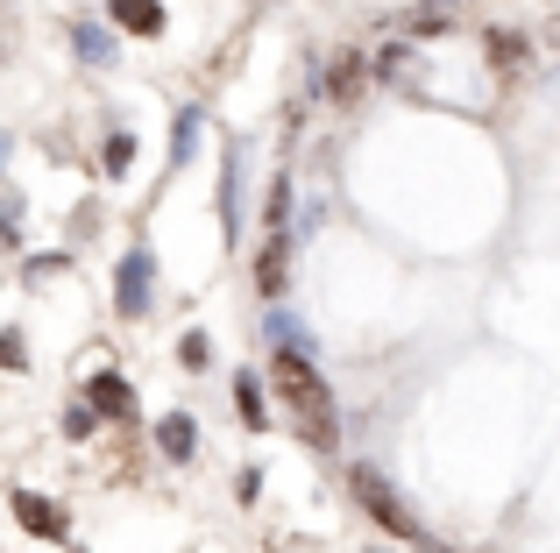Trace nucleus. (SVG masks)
<instances>
[{"label":"nucleus","mask_w":560,"mask_h":553,"mask_svg":"<svg viewBox=\"0 0 560 553\" xmlns=\"http://www.w3.org/2000/svg\"><path fill=\"white\" fill-rule=\"evenodd\" d=\"M270 384H277V398H284V412L327 447L334 440V390H327V376L313 369V355H305V348H284V355L270 362Z\"/></svg>","instance_id":"obj_1"},{"label":"nucleus","mask_w":560,"mask_h":553,"mask_svg":"<svg viewBox=\"0 0 560 553\" xmlns=\"http://www.w3.org/2000/svg\"><path fill=\"white\" fill-rule=\"evenodd\" d=\"M348 490H355V504H362V511L376 518L383 532H390V540H411V546H433V540H425V532H419V518L405 511V497H397V490L383 483L376 469H348Z\"/></svg>","instance_id":"obj_2"},{"label":"nucleus","mask_w":560,"mask_h":553,"mask_svg":"<svg viewBox=\"0 0 560 553\" xmlns=\"http://www.w3.org/2000/svg\"><path fill=\"white\" fill-rule=\"evenodd\" d=\"M150 284H156V256L136 242V249L121 256V270H114V305H121L128 319H142L150 313Z\"/></svg>","instance_id":"obj_3"},{"label":"nucleus","mask_w":560,"mask_h":553,"mask_svg":"<svg viewBox=\"0 0 560 553\" xmlns=\"http://www.w3.org/2000/svg\"><path fill=\"white\" fill-rule=\"evenodd\" d=\"M14 518H22L36 540H65V526H71V518L57 511L50 497H43V490H14Z\"/></svg>","instance_id":"obj_4"},{"label":"nucleus","mask_w":560,"mask_h":553,"mask_svg":"<svg viewBox=\"0 0 560 553\" xmlns=\"http://www.w3.org/2000/svg\"><path fill=\"white\" fill-rule=\"evenodd\" d=\"M107 14L128 36H164V0H107Z\"/></svg>","instance_id":"obj_5"},{"label":"nucleus","mask_w":560,"mask_h":553,"mask_svg":"<svg viewBox=\"0 0 560 553\" xmlns=\"http://www.w3.org/2000/svg\"><path fill=\"white\" fill-rule=\"evenodd\" d=\"M85 398H93V412H100V419H136V390H128V384H121L114 369H100Z\"/></svg>","instance_id":"obj_6"},{"label":"nucleus","mask_w":560,"mask_h":553,"mask_svg":"<svg viewBox=\"0 0 560 553\" xmlns=\"http://www.w3.org/2000/svg\"><path fill=\"white\" fill-rule=\"evenodd\" d=\"M284 249H291V242H284V235H270V242H262V256H256V284H262V298H284Z\"/></svg>","instance_id":"obj_7"},{"label":"nucleus","mask_w":560,"mask_h":553,"mask_svg":"<svg viewBox=\"0 0 560 553\" xmlns=\"http://www.w3.org/2000/svg\"><path fill=\"white\" fill-rule=\"evenodd\" d=\"M362 79H370V64H362L355 50H341V57L327 64V93H334V99H355V93H362Z\"/></svg>","instance_id":"obj_8"},{"label":"nucleus","mask_w":560,"mask_h":553,"mask_svg":"<svg viewBox=\"0 0 560 553\" xmlns=\"http://www.w3.org/2000/svg\"><path fill=\"white\" fill-rule=\"evenodd\" d=\"M156 447H164V455H171V461H185V455H191V447H199V426H191V419H185V412H171V419H164V426H156Z\"/></svg>","instance_id":"obj_9"},{"label":"nucleus","mask_w":560,"mask_h":553,"mask_svg":"<svg viewBox=\"0 0 560 553\" xmlns=\"http://www.w3.org/2000/svg\"><path fill=\"white\" fill-rule=\"evenodd\" d=\"M199 128H206V114H199V107H185V114H178V128H171V164H185V156L199 150Z\"/></svg>","instance_id":"obj_10"},{"label":"nucleus","mask_w":560,"mask_h":553,"mask_svg":"<svg viewBox=\"0 0 560 553\" xmlns=\"http://www.w3.org/2000/svg\"><path fill=\"white\" fill-rule=\"evenodd\" d=\"M518 57H525V43L511 36V28H490V64L504 71V79H511V71H518Z\"/></svg>","instance_id":"obj_11"},{"label":"nucleus","mask_w":560,"mask_h":553,"mask_svg":"<svg viewBox=\"0 0 560 553\" xmlns=\"http://www.w3.org/2000/svg\"><path fill=\"white\" fill-rule=\"evenodd\" d=\"M242 419H248V426H270V412H262V390H256V376H242Z\"/></svg>","instance_id":"obj_12"},{"label":"nucleus","mask_w":560,"mask_h":553,"mask_svg":"<svg viewBox=\"0 0 560 553\" xmlns=\"http://www.w3.org/2000/svg\"><path fill=\"white\" fill-rule=\"evenodd\" d=\"M178 362H185V369H206V362H213V348H206V333H185V341H178Z\"/></svg>","instance_id":"obj_13"},{"label":"nucleus","mask_w":560,"mask_h":553,"mask_svg":"<svg viewBox=\"0 0 560 553\" xmlns=\"http://www.w3.org/2000/svg\"><path fill=\"white\" fill-rule=\"evenodd\" d=\"M454 22V14H447V0H433V8H425L419 14V22H411V28H419V36H440V28H447Z\"/></svg>","instance_id":"obj_14"},{"label":"nucleus","mask_w":560,"mask_h":553,"mask_svg":"<svg viewBox=\"0 0 560 553\" xmlns=\"http://www.w3.org/2000/svg\"><path fill=\"white\" fill-rule=\"evenodd\" d=\"M405 71H411V50H383L376 57V79H405Z\"/></svg>","instance_id":"obj_15"},{"label":"nucleus","mask_w":560,"mask_h":553,"mask_svg":"<svg viewBox=\"0 0 560 553\" xmlns=\"http://www.w3.org/2000/svg\"><path fill=\"white\" fill-rule=\"evenodd\" d=\"M128 164H136V136H114L107 142V170H128Z\"/></svg>","instance_id":"obj_16"},{"label":"nucleus","mask_w":560,"mask_h":553,"mask_svg":"<svg viewBox=\"0 0 560 553\" xmlns=\"http://www.w3.org/2000/svg\"><path fill=\"white\" fill-rule=\"evenodd\" d=\"M0 362H8V369H22V333H0Z\"/></svg>","instance_id":"obj_17"},{"label":"nucleus","mask_w":560,"mask_h":553,"mask_svg":"<svg viewBox=\"0 0 560 553\" xmlns=\"http://www.w3.org/2000/svg\"><path fill=\"white\" fill-rule=\"evenodd\" d=\"M0 156H8V136H0Z\"/></svg>","instance_id":"obj_18"},{"label":"nucleus","mask_w":560,"mask_h":553,"mask_svg":"<svg viewBox=\"0 0 560 553\" xmlns=\"http://www.w3.org/2000/svg\"><path fill=\"white\" fill-rule=\"evenodd\" d=\"M0 50H8V36H0Z\"/></svg>","instance_id":"obj_19"}]
</instances>
